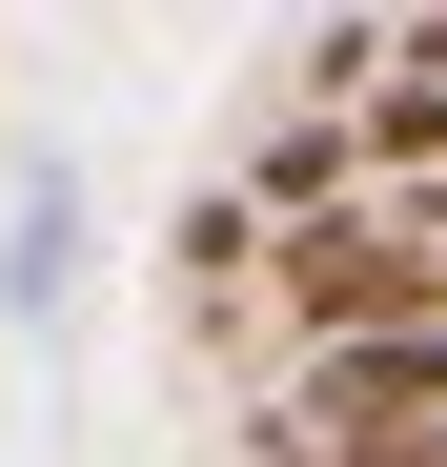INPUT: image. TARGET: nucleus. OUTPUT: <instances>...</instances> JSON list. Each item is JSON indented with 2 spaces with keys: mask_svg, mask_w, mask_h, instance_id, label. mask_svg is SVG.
<instances>
[{
  "mask_svg": "<svg viewBox=\"0 0 447 467\" xmlns=\"http://www.w3.org/2000/svg\"><path fill=\"white\" fill-rule=\"evenodd\" d=\"M285 326H306V366L326 346H387V326H447V265L407 244V223H306V244H285Z\"/></svg>",
  "mask_w": 447,
  "mask_h": 467,
  "instance_id": "1",
  "label": "nucleus"
},
{
  "mask_svg": "<svg viewBox=\"0 0 447 467\" xmlns=\"http://www.w3.org/2000/svg\"><path fill=\"white\" fill-rule=\"evenodd\" d=\"M306 427H326V447H427V427H447V326L326 346V366H306Z\"/></svg>",
  "mask_w": 447,
  "mask_h": 467,
  "instance_id": "2",
  "label": "nucleus"
},
{
  "mask_svg": "<svg viewBox=\"0 0 447 467\" xmlns=\"http://www.w3.org/2000/svg\"><path fill=\"white\" fill-rule=\"evenodd\" d=\"M61 223H82V203H61V183H21V265H0L21 305H61V285H82V265H61Z\"/></svg>",
  "mask_w": 447,
  "mask_h": 467,
  "instance_id": "3",
  "label": "nucleus"
},
{
  "mask_svg": "<svg viewBox=\"0 0 447 467\" xmlns=\"http://www.w3.org/2000/svg\"><path fill=\"white\" fill-rule=\"evenodd\" d=\"M285 467H326V447H285Z\"/></svg>",
  "mask_w": 447,
  "mask_h": 467,
  "instance_id": "4",
  "label": "nucleus"
}]
</instances>
